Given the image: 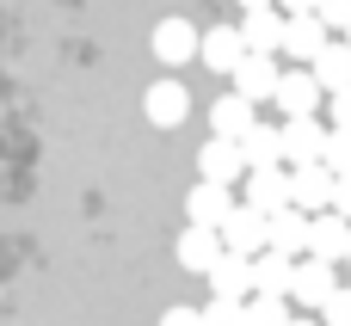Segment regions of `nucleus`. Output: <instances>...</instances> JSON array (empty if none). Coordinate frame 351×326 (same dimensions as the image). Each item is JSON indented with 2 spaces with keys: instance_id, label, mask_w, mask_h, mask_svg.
Instances as JSON below:
<instances>
[{
  "instance_id": "72a5a7b5",
  "label": "nucleus",
  "mask_w": 351,
  "mask_h": 326,
  "mask_svg": "<svg viewBox=\"0 0 351 326\" xmlns=\"http://www.w3.org/2000/svg\"><path fill=\"white\" fill-rule=\"evenodd\" d=\"M234 6H241V12H247V6H271V0H234Z\"/></svg>"
},
{
  "instance_id": "c85d7f7f",
  "label": "nucleus",
  "mask_w": 351,
  "mask_h": 326,
  "mask_svg": "<svg viewBox=\"0 0 351 326\" xmlns=\"http://www.w3.org/2000/svg\"><path fill=\"white\" fill-rule=\"evenodd\" d=\"M327 210H339L351 222V173H333V203H327Z\"/></svg>"
},
{
  "instance_id": "423d86ee",
  "label": "nucleus",
  "mask_w": 351,
  "mask_h": 326,
  "mask_svg": "<svg viewBox=\"0 0 351 326\" xmlns=\"http://www.w3.org/2000/svg\"><path fill=\"white\" fill-rule=\"evenodd\" d=\"M197 37H204V31H197L191 18H160L148 43H154V62H167V68H185V62H197Z\"/></svg>"
},
{
  "instance_id": "aec40b11",
  "label": "nucleus",
  "mask_w": 351,
  "mask_h": 326,
  "mask_svg": "<svg viewBox=\"0 0 351 326\" xmlns=\"http://www.w3.org/2000/svg\"><path fill=\"white\" fill-rule=\"evenodd\" d=\"M197 55H204V68L228 74V68L247 55V43H241V31H234V25H210V31L197 37Z\"/></svg>"
},
{
  "instance_id": "7c9ffc66",
  "label": "nucleus",
  "mask_w": 351,
  "mask_h": 326,
  "mask_svg": "<svg viewBox=\"0 0 351 326\" xmlns=\"http://www.w3.org/2000/svg\"><path fill=\"white\" fill-rule=\"evenodd\" d=\"M278 12H315V0H271Z\"/></svg>"
},
{
  "instance_id": "412c9836",
  "label": "nucleus",
  "mask_w": 351,
  "mask_h": 326,
  "mask_svg": "<svg viewBox=\"0 0 351 326\" xmlns=\"http://www.w3.org/2000/svg\"><path fill=\"white\" fill-rule=\"evenodd\" d=\"M259 117V105L253 99H241V92H228V99H216L210 105V136H228V142H241V129Z\"/></svg>"
},
{
  "instance_id": "c756f323",
  "label": "nucleus",
  "mask_w": 351,
  "mask_h": 326,
  "mask_svg": "<svg viewBox=\"0 0 351 326\" xmlns=\"http://www.w3.org/2000/svg\"><path fill=\"white\" fill-rule=\"evenodd\" d=\"M160 326H204V321H197V308H167Z\"/></svg>"
},
{
  "instance_id": "7ed1b4c3",
  "label": "nucleus",
  "mask_w": 351,
  "mask_h": 326,
  "mask_svg": "<svg viewBox=\"0 0 351 326\" xmlns=\"http://www.w3.org/2000/svg\"><path fill=\"white\" fill-rule=\"evenodd\" d=\"M142 117L154 123V129H179L185 117H191V92H185V80H154L148 92H142Z\"/></svg>"
},
{
  "instance_id": "20e7f679",
  "label": "nucleus",
  "mask_w": 351,
  "mask_h": 326,
  "mask_svg": "<svg viewBox=\"0 0 351 326\" xmlns=\"http://www.w3.org/2000/svg\"><path fill=\"white\" fill-rule=\"evenodd\" d=\"M321 142H327V123L308 111V117H284L278 123V148H284V166H302V160H321Z\"/></svg>"
},
{
  "instance_id": "4468645a",
  "label": "nucleus",
  "mask_w": 351,
  "mask_h": 326,
  "mask_svg": "<svg viewBox=\"0 0 351 326\" xmlns=\"http://www.w3.org/2000/svg\"><path fill=\"white\" fill-rule=\"evenodd\" d=\"M315 80H321V92H333V86H351V43L346 37H327L308 62H302Z\"/></svg>"
},
{
  "instance_id": "9d476101",
  "label": "nucleus",
  "mask_w": 351,
  "mask_h": 326,
  "mask_svg": "<svg viewBox=\"0 0 351 326\" xmlns=\"http://www.w3.org/2000/svg\"><path fill=\"white\" fill-rule=\"evenodd\" d=\"M216 253H222V234L204 228V222H185V234L173 240V259H179V271H191V277H204V271L216 265Z\"/></svg>"
},
{
  "instance_id": "6ab92c4d",
  "label": "nucleus",
  "mask_w": 351,
  "mask_h": 326,
  "mask_svg": "<svg viewBox=\"0 0 351 326\" xmlns=\"http://www.w3.org/2000/svg\"><path fill=\"white\" fill-rule=\"evenodd\" d=\"M234 31H241V43H247V49H265V55H278L284 12H278V6H247V18H241Z\"/></svg>"
},
{
  "instance_id": "f257e3e1",
  "label": "nucleus",
  "mask_w": 351,
  "mask_h": 326,
  "mask_svg": "<svg viewBox=\"0 0 351 326\" xmlns=\"http://www.w3.org/2000/svg\"><path fill=\"white\" fill-rule=\"evenodd\" d=\"M333 284H339V265H333V259L302 253V259H296V271H290V308H308V314H315V308L327 302V290H333Z\"/></svg>"
},
{
  "instance_id": "393cba45",
  "label": "nucleus",
  "mask_w": 351,
  "mask_h": 326,
  "mask_svg": "<svg viewBox=\"0 0 351 326\" xmlns=\"http://www.w3.org/2000/svg\"><path fill=\"white\" fill-rule=\"evenodd\" d=\"M321 166H327V173H351V129H333V123H327V142H321Z\"/></svg>"
},
{
  "instance_id": "a878e982",
  "label": "nucleus",
  "mask_w": 351,
  "mask_h": 326,
  "mask_svg": "<svg viewBox=\"0 0 351 326\" xmlns=\"http://www.w3.org/2000/svg\"><path fill=\"white\" fill-rule=\"evenodd\" d=\"M315 321H321V326H351V290H346V284L327 290V302L315 308Z\"/></svg>"
},
{
  "instance_id": "cd10ccee",
  "label": "nucleus",
  "mask_w": 351,
  "mask_h": 326,
  "mask_svg": "<svg viewBox=\"0 0 351 326\" xmlns=\"http://www.w3.org/2000/svg\"><path fill=\"white\" fill-rule=\"evenodd\" d=\"M315 18H321L327 31H346L351 25V0H315Z\"/></svg>"
},
{
  "instance_id": "dca6fc26",
  "label": "nucleus",
  "mask_w": 351,
  "mask_h": 326,
  "mask_svg": "<svg viewBox=\"0 0 351 326\" xmlns=\"http://www.w3.org/2000/svg\"><path fill=\"white\" fill-rule=\"evenodd\" d=\"M290 271H296L290 253H278V247H259V253H253V290H259V296H290ZM253 290H247V296H253Z\"/></svg>"
},
{
  "instance_id": "1a4fd4ad",
  "label": "nucleus",
  "mask_w": 351,
  "mask_h": 326,
  "mask_svg": "<svg viewBox=\"0 0 351 326\" xmlns=\"http://www.w3.org/2000/svg\"><path fill=\"white\" fill-rule=\"evenodd\" d=\"M265 247H278V253L302 259V253H308V210H296V203H278V210L265 216Z\"/></svg>"
},
{
  "instance_id": "a211bd4d",
  "label": "nucleus",
  "mask_w": 351,
  "mask_h": 326,
  "mask_svg": "<svg viewBox=\"0 0 351 326\" xmlns=\"http://www.w3.org/2000/svg\"><path fill=\"white\" fill-rule=\"evenodd\" d=\"M346 234H351V222L339 210H315V216H308V253H315V259H333V265H339Z\"/></svg>"
},
{
  "instance_id": "bb28decb",
  "label": "nucleus",
  "mask_w": 351,
  "mask_h": 326,
  "mask_svg": "<svg viewBox=\"0 0 351 326\" xmlns=\"http://www.w3.org/2000/svg\"><path fill=\"white\" fill-rule=\"evenodd\" d=\"M321 105H327V123H333V129H351V86H333Z\"/></svg>"
},
{
  "instance_id": "2eb2a0df",
  "label": "nucleus",
  "mask_w": 351,
  "mask_h": 326,
  "mask_svg": "<svg viewBox=\"0 0 351 326\" xmlns=\"http://www.w3.org/2000/svg\"><path fill=\"white\" fill-rule=\"evenodd\" d=\"M228 210H234V185H210V179H197V185L185 191V222H204V228H216Z\"/></svg>"
},
{
  "instance_id": "b1692460",
  "label": "nucleus",
  "mask_w": 351,
  "mask_h": 326,
  "mask_svg": "<svg viewBox=\"0 0 351 326\" xmlns=\"http://www.w3.org/2000/svg\"><path fill=\"white\" fill-rule=\"evenodd\" d=\"M197 321L204 326H247V296H210L197 308Z\"/></svg>"
},
{
  "instance_id": "2f4dec72",
  "label": "nucleus",
  "mask_w": 351,
  "mask_h": 326,
  "mask_svg": "<svg viewBox=\"0 0 351 326\" xmlns=\"http://www.w3.org/2000/svg\"><path fill=\"white\" fill-rule=\"evenodd\" d=\"M284 326H321V321H315L308 308H296V314H290V321H284Z\"/></svg>"
},
{
  "instance_id": "473e14b6",
  "label": "nucleus",
  "mask_w": 351,
  "mask_h": 326,
  "mask_svg": "<svg viewBox=\"0 0 351 326\" xmlns=\"http://www.w3.org/2000/svg\"><path fill=\"white\" fill-rule=\"evenodd\" d=\"M339 265H346V271H351V234H346V253H339Z\"/></svg>"
},
{
  "instance_id": "ddd939ff",
  "label": "nucleus",
  "mask_w": 351,
  "mask_h": 326,
  "mask_svg": "<svg viewBox=\"0 0 351 326\" xmlns=\"http://www.w3.org/2000/svg\"><path fill=\"white\" fill-rule=\"evenodd\" d=\"M290 203L296 210H327L333 203V173L321 166V160H302V166H290Z\"/></svg>"
},
{
  "instance_id": "9b49d317",
  "label": "nucleus",
  "mask_w": 351,
  "mask_h": 326,
  "mask_svg": "<svg viewBox=\"0 0 351 326\" xmlns=\"http://www.w3.org/2000/svg\"><path fill=\"white\" fill-rule=\"evenodd\" d=\"M333 31L315 18V12H284V37H278V55H290V62H308L321 43H327Z\"/></svg>"
},
{
  "instance_id": "f03ea898",
  "label": "nucleus",
  "mask_w": 351,
  "mask_h": 326,
  "mask_svg": "<svg viewBox=\"0 0 351 326\" xmlns=\"http://www.w3.org/2000/svg\"><path fill=\"white\" fill-rule=\"evenodd\" d=\"M278 55H265V49H247L234 68H228V80H234V92L241 99H253V105H271V92H278Z\"/></svg>"
},
{
  "instance_id": "f704fd0d",
  "label": "nucleus",
  "mask_w": 351,
  "mask_h": 326,
  "mask_svg": "<svg viewBox=\"0 0 351 326\" xmlns=\"http://www.w3.org/2000/svg\"><path fill=\"white\" fill-rule=\"evenodd\" d=\"M339 37H346V43H351V25H346V31H339Z\"/></svg>"
},
{
  "instance_id": "f3484780",
  "label": "nucleus",
  "mask_w": 351,
  "mask_h": 326,
  "mask_svg": "<svg viewBox=\"0 0 351 326\" xmlns=\"http://www.w3.org/2000/svg\"><path fill=\"white\" fill-rule=\"evenodd\" d=\"M204 277H210V296H247V290H253V259L222 247V253H216V265H210Z\"/></svg>"
},
{
  "instance_id": "4be33fe9",
  "label": "nucleus",
  "mask_w": 351,
  "mask_h": 326,
  "mask_svg": "<svg viewBox=\"0 0 351 326\" xmlns=\"http://www.w3.org/2000/svg\"><path fill=\"white\" fill-rule=\"evenodd\" d=\"M241 160H247V166H278V160H284L278 123H259V117H253V123L241 129Z\"/></svg>"
},
{
  "instance_id": "5701e85b",
  "label": "nucleus",
  "mask_w": 351,
  "mask_h": 326,
  "mask_svg": "<svg viewBox=\"0 0 351 326\" xmlns=\"http://www.w3.org/2000/svg\"><path fill=\"white\" fill-rule=\"evenodd\" d=\"M290 314H296L290 296H259V290L247 296V326H284Z\"/></svg>"
},
{
  "instance_id": "0eeeda50",
  "label": "nucleus",
  "mask_w": 351,
  "mask_h": 326,
  "mask_svg": "<svg viewBox=\"0 0 351 326\" xmlns=\"http://www.w3.org/2000/svg\"><path fill=\"white\" fill-rule=\"evenodd\" d=\"M241 185H247L241 203H253V210H265V216H271L278 203H290V166H284V160H278V166H247Z\"/></svg>"
},
{
  "instance_id": "6e6552de",
  "label": "nucleus",
  "mask_w": 351,
  "mask_h": 326,
  "mask_svg": "<svg viewBox=\"0 0 351 326\" xmlns=\"http://www.w3.org/2000/svg\"><path fill=\"white\" fill-rule=\"evenodd\" d=\"M321 80L308 74V68H290V74H278V92H271V105L284 111V117H308V111H321Z\"/></svg>"
},
{
  "instance_id": "39448f33",
  "label": "nucleus",
  "mask_w": 351,
  "mask_h": 326,
  "mask_svg": "<svg viewBox=\"0 0 351 326\" xmlns=\"http://www.w3.org/2000/svg\"><path fill=\"white\" fill-rule=\"evenodd\" d=\"M216 234H222V247H228V253H247V259H253V253L265 247V210H253V203H241V197H234V210L216 222Z\"/></svg>"
},
{
  "instance_id": "f8f14e48",
  "label": "nucleus",
  "mask_w": 351,
  "mask_h": 326,
  "mask_svg": "<svg viewBox=\"0 0 351 326\" xmlns=\"http://www.w3.org/2000/svg\"><path fill=\"white\" fill-rule=\"evenodd\" d=\"M197 173H204L210 185H241V173H247V160H241V142H228V136H210V142L197 148Z\"/></svg>"
}]
</instances>
